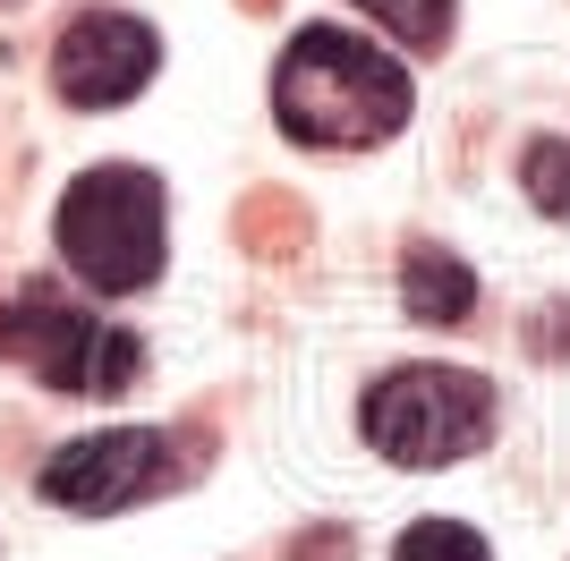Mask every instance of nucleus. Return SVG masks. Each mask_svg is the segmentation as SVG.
<instances>
[{
  "mask_svg": "<svg viewBox=\"0 0 570 561\" xmlns=\"http://www.w3.org/2000/svg\"><path fill=\"white\" fill-rule=\"evenodd\" d=\"M417 111V86L383 43L350 26H307L289 35L282 69H273V119L282 137L324 145V154H366V145L401 137Z\"/></svg>",
  "mask_w": 570,
  "mask_h": 561,
  "instance_id": "obj_1",
  "label": "nucleus"
},
{
  "mask_svg": "<svg viewBox=\"0 0 570 561\" xmlns=\"http://www.w3.org/2000/svg\"><path fill=\"white\" fill-rule=\"evenodd\" d=\"M170 196L154 170L137 163H95L77 170L69 196H60V264H69L86 289L102 298H128V289H154L163 280V256H170Z\"/></svg>",
  "mask_w": 570,
  "mask_h": 561,
  "instance_id": "obj_2",
  "label": "nucleus"
},
{
  "mask_svg": "<svg viewBox=\"0 0 570 561\" xmlns=\"http://www.w3.org/2000/svg\"><path fill=\"white\" fill-rule=\"evenodd\" d=\"M502 400L469 366H392L366 392V443L392 468H452L494 443Z\"/></svg>",
  "mask_w": 570,
  "mask_h": 561,
  "instance_id": "obj_3",
  "label": "nucleus"
},
{
  "mask_svg": "<svg viewBox=\"0 0 570 561\" xmlns=\"http://www.w3.org/2000/svg\"><path fill=\"white\" fill-rule=\"evenodd\" d=\"M205 468V434H170V425H102V434H77L43 460V502L86 519L137 511V502H163Z\"/></svg>",
  "mask_w": 570,
  "mask_h": 561,
  "instance_id": "obj_4",
  "label": "nucleus"
},
{
  "mask_svg": "<svg viewBox=\"0 0 570 561\" xmlns=\"http://www.w3.org/2000/svg\"><path fill=\"white\" fill-rule=\"evenodd\" d=\"M137 350H145L137 332L95 324L69 289H43V280L0 306V357H9V366H26L35 383H51V392H86V400L128 392V383H137V366H145Z\"/></svg>",
  "mask_w": 570,
  "mask_h": 561,
  "instance_id": "obj_5",
  "label": "nucleus"
},
{
  "mask_svg": "<svg viewBox=\"0 0 570 561\" xmlns=\"http://www.w3.org/2000/svg\"><path fill=\"white\" fill-rule=\"evenodd\" d=\"M163 69V35L137 18V9H86V18L60 26V43H51V86L60 102L77 111H119V102H137Z\"/></svg>",
  "mask_w": 570,
  "mask_h": 561,
  "instance_id": "obj_6",
  "label": "nucleus"
},
{
  "mask_svg": "<svg viewBox=\"0 0 570 561\" xmlns=\"http://www.w3.org/2000/svg\"><path fill=\"white\" fill-rule=\"evenodd\" d=\"M401 306L417 315V324L452 332V324H469V306H476V273L452 256V247L417 238V247L401 256Z\"/></svg>",
  "mask_w": 570,
  "mask_h": 561,
  "instance_id": "obj_7",
  "label": "nucleus"
},
{
  "mask_svg": "<svg viewBox=\"0 0 570 561\" xmlns=\"http://www.w3.org/2000/svg\"><path fill=\"white\" fill-rule=\"evenodd\" d=\"M357 9H366L383 35H401L409 51H443L452 43V18H460V0H357Z\"/></svg>",
  "mask_w": 570,
  "mask_h": 561,
  "instance_id": "obj_8",
  "label": "nucleus"
},
{
  "mask_svg": "<svg viewBox=\"0 0 570 561\" xmlns=\"http://www.w3.org/2000/svg\"><path fill=\"white\" fill-rule=\"evenodd\" d=\"M520 187H528V205L553 213V222H570V137H537L520 154Z\"/></svg>",
  "mask_w": 570,
  "mask_h": 561,
  "instance_id": "obj_9",
  "label": "nucleus"
},
{
  "mask_svg": "<svg viewBox=\"0 0 570 561\" xmlns=\"http://www.w3.org/2000/svg\"><path fill=\"white\" fill-rule=\"evenodd\" d=\"M392 561H494V553H485V537L460 528V519H417V528H401Z\"/></svg>",
  "mask_w": 570,
  "mask_h": 561,
  "instance_id": "obj_10",
  "label": "nucleus"
}]
</instances>
